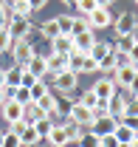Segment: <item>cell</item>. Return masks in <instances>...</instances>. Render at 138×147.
Masks as SVG:
<instances>
[{
	"label": "cell",
	"mask_w": 138,
	"mask_h": 147,
	"mask_svg": "<svg viewBox=\"0 0 138 147\" xmlns=\"http://www.w3.org/2000/svg\"><path fill=\"white\" fill-rule=\"evenodd\" d=\"M68 119H70V122H76L79 127H90L96 116H93V110H90V108H85L82 102H70V110H68Z\"/></svg>",
	"instance_id": "1"
},
{
	"label": "cell",
	"mask_w": 138,
	"mask_h": 147,
	"mask_svg": "<svg viewBox=\"0 0 138 147\" xmlns=\"http://www.w3.org/2000/svg\"><path fill=\"white\" fill-rule=\"evenodd\" d=\"M3 28L9 31L11 40H25V34L31 31V20H28V17H14V20H9Z\"/></svg>",
	"instance_id": "2"
},
{
	"label": "cell",
	"mask_w": 138,
	"mask_h": 147,
	"mask_svg": "<svg viewBox=\"0 0 138 147\" xmlns=\"http://www.w3.org/2000/svg\"><path fill=\"white\" fill-rule=\"evenodd\" d=\"M76 76H79V74H73V71L56 74V76H54L56 91H59V93H73V91H76V85H79V79H76Z\"/></svg>",
	"instance_id": "3"
},
{
	"label": "cell",
	"mask_w": 138,
	"mask_h": 147,
	"mask_svg": "<svg viewBox=\"0 0 138 147\" xmlns=\"http://www.w3.org/2000/svg\"><path fill=\"white\" fill-rule=\"evenodd\" d=\"M11 54H14V62L17 65H25L31 57L37 54L34 51V45L28 42V40H14V45H11Z\"/></svg>",
	"instance_id": "4"
},
{
	"label": "cell",
	"mask_w": 138,
	"mask_h": 147,
	"mask_svg": "<svg viewBox=\"0 0 138 147\" xmlns=\"http://www.w3.org/2000/svg\"><path fill=\"white\" fill-rule=\"evenodd\" d=\"M116 125H119V122L107 113V116H96V119H93V125H90L87 130H90V133H96V136L102 139V136H107V133H113V130H116Z\"/></svg>",
	"instance_id": "5"
},
{
	"label": "cell",
	"mask_w": 138,
	"mask_h": 147,
	"mask_svg": "<svg viewBox=\"0 0 138 147\" xmlns=\"http://www.w3.org/2000/svg\"><path fill=\"white\" fill-rule=\"evenodd\" d=\"M90 91L99 96V102H110V99L116 96V82H113V76H110V79H96V85H93Z\"/></svg>",
	"instance_id": "6"
},
{
	"label": "cell",
	"mask_w": 138,
	"mask_h": 147,
	"mask_svg": "<svg viewBox=\"0 0 138 147\" xmlns=\"http://www.w3.org/2000/svg\"><path fill=\"white\" fill-rule=\"evenodd\" d=\"M25 71L31 74V76H37V79H45V76H48V62H45V57L34 54L28 62H25Z\"/></svg>",
	"instance_id": "7"
},
{
	"label": "cell",
	"mask_w": 138,
	"mask_h": 147,
	"mask_svg": "<svg viewBox=\"0 0 138 147\" xmlns=\"http://www.w3.org/2000/svg\"><path fill=\"white\" fill-rule=\"evenodd\" d=\"M0 108H3V119H6L9 125L23 122V105H20V102H14V99H6Z\"/></svg>",
	"instance_id": "8"
},
{
	"label": "cell",
	"mask_w": 138,
	"mask_h": 147,
	"mask_svg": "<svg viewBox=\"0 0 138 147\" xmlns=\"http://www.w3.org/2000/svg\"><path fill=\"white\" fill-rule=\"evenodd\" d=\"M87 23H90V28H107V26L113 23V14L99 6V9H93V11L87 14Z\"/></svg>",
	"instance_id": "9"
},
{
	"label": "cell",
	"mask_w": 138,
	"mask_h": 147,
	"mask_svg": "<svg viewBox=\"0 0 138 147\" xmlns=\"http://www.w3.org/2000/svg\"><path fill=\"white\" fill-rule=\"evenodd\" d=\"M138 76V65H127V68H119L116 71V76H113V82H116V88H130V82Z\"/></svg>",
	"instance_id": "10"
},
{
	"label": "cell",
	"mask_w": 138,
	"mask_h": 147,
	"mask_svg": "<svg viewBox=\"0 0 138 147\" xmlns=\"http://www.w3.org/2000/svg\"><path fill=\"white\" fill-rule=\"evenodd\" d=\"M42 119H48V113L40 108L37 102H28V105H23V122H28V125H37V122H42Z\"/></svg>",
	"instance_id": "11"
},
{
	"label": "cell",
	"mask_w": 138,
	"mask_h": 147,
	"mask_svg": "<svg viewBox=\"0 0 138 147\" xmlns=\"http://www.w3.org/2000/svg\"><path fill=\"white\" fill-rule=\"evenodd\" d=\"M51 51H54V54H65V57H68L70 51H76V45H73V37H70V34H59V37H54V40H51Z\"/></svg>",
	"instance_id": "12"
},
{
	"label": "cell",
	"mask_w": 138,
	"mask_h": 147,
	"mask_svg": "<svg viewBox=\"0 0 138 147\" xmlns=\"http://www.w3.org/2000/svg\"><path fill=\"white\" fill-rule=\"evenodd\" d=\"M45 62H48V74H54V76H56V74H62V71H70L68 68V57L65 54H45Z\"/></svg>",
	"instance_id": "13"
},
{
	"label": "cell",
	"mask_w": 138,
	"mask_h": 147,
	"mask_svg": "<svg viewBox=\"0 0 138 147\" xmlns=\"http://www.w3.org/2000/svg\"><path fill=\"white\" fill-rule=\"evenodd\" d=\"M135 26H138V20H135V14H121L119 20H116V34L119 37H124V34H133L135 31Z\"/></svg>",
	"instance_id": "14"
},
{
	"label": "cell",
	"mask_w": 138,
	"mask_h": 147,
	"mask_svg": "<svg viewBox=\"0 0 138 147\" xmlns=\"http://www.w3.org/2000/svg\"><path fill=\"white\" fill-rule=\"evenodd\" d=\"M37 105H40V108L48 113V119H51V122H56V119H59V110H56V96H54L51 91L45 93L42 99H37Z\"/></svg>",
	"instance_id": "15"
},
{
	"label": "cell",
	"mask_w": 138,
	"mask_h": 147,
	"mask_svg": "<svg viewBox=\"0 0 138 147\" xmlns=\"http://www.w3.org/2000/svg\"><path fill=\"white\" fill-rule=\"evenodd\" d=\"M124 110H127V99L116 93V96H113V99L107 102V113H110V116H113L116 122H121V119H124Z\"/></svg>",
	"instance_id": "16"
},
{
	"label": "cell",
	"mask_w": 138,
	"mask_h": 147,
	"mask_svg": "<svg viewBox=\"0 0 138 147\" xmlns=\"http://www.w3.org/2000/svg\"><path fill=\"white\" fill-rule=\"evenodd\" d=\"M17 139H20V147H31V144H37L40 142V133H37V127L34 125H23V130L17 133Z\"/></svg>",
	"instance_id": "17"
},
{
	"label": "cell",
	"mask_w": 138,
	"mask_h": 147,
	"mask_svg": "<svg viewBox=\"0 0 138 147\" xmlns=\"http://www.w3.org/2000/svg\"><path fill=\"white\" fill-rule=\"evenodd\" d=\"M48 142H51V147H65V144H70L68 142V133H65V127L56 122L51 127V133H48Z\"/></svg>",
	"instance_id": "18"
},
{
	"label": "cell",
	"mask_w": 138,
	"mask_h": 147,
	"mask_svg": "<svg viewBox=\"0 0 138 147\" xmlns=\"http://www.w3.org/2000/svg\"><path fill=\"white\" fill-rule=\"evenodd\" d=\"M110 59H113V71L133 65V62H130V54H127V51H121V48H116V45H110Z\"/></svg>",
	"instance_id": "19"
},
{
	"label": "cell",
	"mask_w": 138,
	"mask_h": 147,
	"mask_svg": "<svg viewBox=\"0 0 138 147\" xmlns=\"http://www.w3.org/2000/svg\"><path fill=\"white\" fill-rule=\"evenodd\" d=\"M113 136L119 139V144H130V142L138 136V130H133V127H127V125H121V122H119L116 130H113Z\"/></svg>",
	"instance_id": "20"
},
{
	"label": "cell",
	"mask_w": 138,
	"mask_h": 147,
	"mask_svg": "<svg viewBox=\"0 0 138 147\" xmlns=\"http://www.w3.org/2000/svg\"><path fill=\"white\" fill-rule=\"evenodd\" d=\"M96 42V37H93V31H87V34H76L73 37V45H76V51H82V54H87L90 51V45Z\"/></svg>",
	"instance_id": "21"
},
{
	"label": "cell",
	"mask_w": 138,
	"mask_h": 147,
	"mask_svg": "<svg viewBox=\"0 0 138 147\" xmlns=\"http://www.w3.org/2000/svg\"><path fill=\"white\" fill-rule=\"evenodd\" d=\"M87 54L93 57L96 62H102L104 57H110V45H107V42H99V40H96V42L90 45V51H87Z\"/></svg>",
	"instance_id": "22"
},
{
	"label": "cell",
	"mask_w": 138,
	"mask_h": 147,
	"mask_svg": "<svg viewBox=\"0 0 138 147\" xmlns=\"http://www.w3.org/2000/svg\"><path fill=\"white\" fill-rule=\"evenodd\" d=\"M40 34L45 37V40H54V37H59V26H56V20H45V23L40 26Z\"/></svg>",
	"instance_id": "23"
},
{
	"label": "cell",
	"mask_w": 138,
	"mask_h": 147,
	"mask_svg": "<svg viewBox=\"0 0 138 147\" xmlns=\"http://www.w3.org/2000/svg\"><path fill=\"white\" fill-rule=\"evenodd\" d=\"M87 31H93V28H90V23H87V17H73L70 37H76V34H87Z\"/></svg>",
	"instance_id": "24"
},
{
	"label": "cell",
	"mask_w": 138,
	"mask_h": 147,
	"mask_svg": "<svg viewBox=\"0 0 138 147\" xmlns=\"http://www.w3.org/2000/svg\"><path fill=\"white\" fill-rule=\"evenodd\" d=\"M28 91H31V102H37V99H42V96L51 91V88L45 85V79H37V82L31 85V88H28Z\"/></svg>",
	"instance_id": "25"
},
{
	"label": "cell",
	"mask_w": 138,
	"mask_h": 147,
	"mask_svg": "<svg viewBox=\"0 0 138 147\" xmlns=\"http://www.w3.org/2000/svg\"><path fill=\"white\" fill-rule=\"evenodd\" d=\"M23 71H25V65H17V62H14V68H11V71H6V82L17 88V85H20V76H23Z\"/></svg>",
	"instance_id": "26"
},
{
	"label": "cell",
	"mask_w": 138,
	"mask_h": 147,
	"mask_svg": "<svg viewBox=\"0 0 138 147\" xmlns=\"http://www.w3.org/2000/svg\"><path fill=\"white\" fill-rule=\"evenodd\" d=\"M79 147H99V136L90 133V130H82V136H79Z\"/></svg>",
	"instance_id": "27"
},
{
	"label": "cell",
	"mask_w": 138,
	"mask_h": 147,
	"mask_svg": "<svg viewBox=\"0 0 138 147\" xmlns=\"http://www.w3.org/2000/svg\"><path fill=\"white\" fill-rule=\"evenodd\" d=\"M62 127H65V133H68V142H79V136H82V127H79L76 122H70V119H68Z\"/></svg>",
	"instance_id": "28"
},
{
	"label": "cell",
	"mask_w": 138,
	"mask_h": 147,
	"mask_svg": "<svg viewBox=\"0 0 138 147\" xmlns=\"http://www.w3.org/2000/svg\"><path fill=\"white\" fill-rule=\"evenodd\" d=\"M79 102H82L85 108H90V110H96L99 105H102V102H99V96H96L93 91H85V93H82V99H79Z\"/></svg>",
	"instance_id": "29"
},
{
	"label": "cell",
	"mask_w": 138,
	"mask_h": 147,
	"mask_svg": "<svg viewBox=\"0 0 138 147\" xmlns=\"http://www.w3.org/2000/svg\"><path fill=\"white\" fill-rule=\"evenodd\" d=\"M56 26H59V34H70L73 17H70V14H62V17H56Z\"/></svg>",
	"instance_id": "30"
},
{
	"label": "cell",
	"mask_w": 138,
	"mask_h": 147,
	"mask_svg": "<svg viewBox=\"0 0 138 147\" xmlns=\"http://www.w3.org/2000/svg\"><path fill=\"white\" fill-rule=\"evenodd\" d=\"M11 45H14V40L9 37V31L0 26V54H6V51H11Z\"/></svg>",
	"instance_id": "31"
},
{
	"label": "cell",
	"mask_w": 138,
	"mask_h": 147,
	"mask_svg": "<svg viewBox=\"0 0 138 147\" xmlns=\"http://www.w3.org/2000/svg\"><path fill=\"white\" fill-rule=\"evenodd\" d=\"M28 14H31L28 0H14V17H28Z\"/></svg>",
	"instance_id": "32"
},
{
	"label": "cell",
	"mask_w": 138,
	"mask_h": 147,
	"mask_svg": "<svg viewBox=\"0 0 138 147\" xmlns=\"http://www.w3.org/2000/svg\"><path fill=\"white\" fill-rule=\"evenodd\" d=\"M54 125H56V122H51V119H42V122H37L34 127H37V133H40V139H48V133H51Z\"/></svg>",
	"instance_id": "33"
},
{
	"label": "cell",
	"mask_w": 138,
	"mask_h": 147,
	"mask_svg": "<svg viewBox=\"0 0 138 147\" xmlns=\"http://www.w3.org/2000/svg\"><path fill=\"white\" fill-rule=\"evenodd\" d=\"M93 71H99V62H96L90 54H85V59H82V71H79V74H93Z\"/></svg>",
	"instance_id": "34"
},
{
	"label": "cell",
	"mask_w": 138,
	"mask_h": 147,
	"mask_svg": "<svg viewBox=\"0 0 138 147\" xmlns=\"http://www.w3.org/2000/svg\"><path fill=\"white\" fill-rule=\"evenodd\" d=\"M14 102H20V105H28V102H31V91L20 85L17 91H14Z\"/></svg>",
	"instance_id": "35"
},
{
	"label": "cell",
	"mask_w": 138,
	"mask_h": 147,
	"mask_svg": "<svg viewBox=\"0 0 138 147\" xmlns=\"http://www.w3.org/2000/svg\"><path fill=\"white\" fill-rule=\"evenodd\" d=\"M76 6H79V11H82L85 17L93 11V9H99V3H96V0H76Z\"/></svg>",
	"instance_id": "36"
},
{
	"label": "cell",
	"mask_w": 138,
	"mask_h": 147,
	"mask_svg": "<svg viewBox=\"0 0 138 147\" xmlns=\"http://www.w3.org/2000/svg\"><path fill=\"white\" fill-rule=\"evenodd\" d=\"M3 147H20V139H17V133H3Z\"/></svg>",
	"instance_id": "37"
},
{
	"label": "cell",
	"mask_w": 138,
	"mask_h": 147,
	"mask_svg": "<svg viewBox=\"0 0 138 147\" xmlns=\"http://www.w3.org/2000/svg\"><path fill=\"white\" fill-rule=\"evenodd\" d=\"M99 147H119V139H116L113 133H107V136L99 139Z\"/></svg>",
	"instance_id": "38"
},
{
	"label": "cell",
	"mask_w": 138,
	"mask_h": 147,
	"mask_svg": "<svg viewBox=\"0 0 138 147\" xmlns=\"http://www.w3.org/2000/svg\"><path fill=\"white\" fill-rule=\"evenodd\" d=\"M34 82H37V76H31L28 71H23V76H20V85H23V88H31ZM20 85H17V88H20Z\"/></svg>",
	"instance_id": "39"
},
{
	"label": "cell",
	"mask_w": 138,
	"mask_h": 147,
	"mask_svg": "<svg viewBox=\"0 0 138 147\" xmlns=\"http://www.w3.org/2000/svg\"><path fill=\"white\" fill-rule=\"evenodd\" d=\"M124 116H138V99H135V96L127 102V110H124Z\"/></svg>",
	"instance_id": "40"
},
{
	"label": "cell",
	"mask_w": 138,
	"mask_h": 147,
	"mask_svg": "<svg viewBox=\"0 0 138 147\" xmlns=\"http://www.w3.org/2000/svg\"><path fill=\"white\" fill-rule=\"evenodd\" d=\"M121 125H127V127L138 130V116H124V119H121Z\"/></svg>",
	"instance_id": "41"
},
{
	"label": "cell",
	"mask_w": 138,
	"mask_h": 147,
	"mask_svg": "<svg viewBox=\"0 0 138 147\" xmlns=\"http://www.w3.org/2000/svg\"><path fill=\"white\" fill-rule=\"evenodd\" d=\"M127 54H130V62H133V65H138V42H133V48H130Z\"/></svg>",
	"instance_id": "42"
},
{
	"label": "cell",
	"mask_w": 138,
	"mask_h": 147,
	"mask_svg": "<svg viewBox=\"0 0 138 147\" xmlns=\"http://www.w3.org/2000/svg\"><path fill=\"white\" fill-rule=\"evenodd\" d=\"M48 0H28V6H31V11H40L42 6H45Z\"/></svg>",
	"instance_id": "43"
},
{
	"label": "cell",
	"mask_w": 138,
	"mask_h": 147,
	"mask_svg": "<svg viewBox=\"0 0 138 147\" xmlns=\"http://www.w3.org/2000/svg\"><path fill=\"white\" fill-rule=\"evenodd\" d=\"M127 91L133 93V96H138V76H135V79H133V82H130V88H127Z\"/></svg>",
	"instance_id": "44"
},
{
	"label": "cell",
	"mask_w": 138,
	"mask_h": 147,
	"mask_svg": "<svg viewBox=\"0 0 138 147\" xmlns=\"http://www.w3.org/2000/svg\"><path fill=\"white\" fill-rule=\"evenodd\" d=\"M3 85H6V71L0 68V88H3Z\"/></svg>",
	"instance_id": "45"
},
{
	"label": "cell",
	"mask_w": 138,
	"mask_h": 147,
	"mask_svg": "<svg viewBox=\"0 0 138 147\" xmlns=\"http://www.w3.org/2000/svg\"><path fill=\"white\" fill-rule=\"evenodd\" d=\"M96 3H99V6H102V9H107V6H110V3H113V0H96Z\"/></svg>",
	"instance_id": "46"
},
{
	"label": "cell",
	"mask_w": 138,
	"mask_h": 147,
	"mask_svg": "<svg viewBox=\"0 0 138 147\" xmlns=\"http://www.w3.org/2000/svg\"><path fill=\"white\" fill-rule=\"evenodd\" d=\"M62 3H65V6H76V0H62Z\"/></svg>",
	"instance_id": "47"
},
{
	"label": "cell",
	"mask_w": 138,
	"mask_h": 147,
	"mask_svg": "<svg viewBox=\"0 0 138 147\" xmlns=\"http://www.w3.org/2000/svg\"><path fill=\"white\" fill-rule=\"evenodd\" d=\"M3 102H6V96H3V88H0V105H3Z\"/></svg>",
	"instance_id": "48"
},
{
	"label": "cell",
	"mask_w": 138,
	"mask_h": 147,
	"mask_svg": "<svg viewBox=\"0 0 138 147\" xmlns=\"http://www.w3.org/2000/svg\"><path fill=\"white\" fill-rule=\"evenodd\" d=\"M0 147H3V130H0Z\"/></svg>",
	"instance_id": "49"
},
{
	"label": "cell",
	"mask_w": 138,
	"mask_h": 147,
	"mask_svg": "<svg viewBox=\"0 0 138 147\" xmlns=\"http://www.w3.org/2000/svg\"><path fill=\"white\" fill-rule=\"evenodd\" d=\"M0 26H3V17H0Z\"/></svg>",
	"instance_id": "50"
},
{
	"label": "cell",
	"mask_w": 138,
	"mask_h": 147,
	"mask_svg": "<svg viewBox=\"0 0 138 147\" xmlns=\"http://www.w3.org/2000/svg\"><path fill=\"white\" fill-rule=\"evenodd\" d=\"M135 99H138V96H135Z\"/></svg>",
	"instance_id": "51"
}]
</instances>
